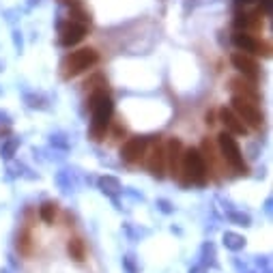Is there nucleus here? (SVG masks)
I'll return each instance as SVG.
<instances>
[{"label": "nucleus", "mask_w": 273, "mask_h": 273, "mask_svg": "<svg viewBox=\"0 0 273 273\" xmlns=\"http://www.w3.org/2000/svg\"><path fill=\"white\" fill-rule=\"evenodd\" d=\"M90 112H93L90 134H93L95 140H101V136L106 134L110 119H112V112H114V103L103 88H99L97 93H93V97H90Z\"/></svg>", "instance_id": "f257e3e1"}, {"label": "nucleus", "mask_w": 273, "mask_h": 273, "mask_svg": "<svg viewBox=\"0 0 273 273\" xmlns=\"http://www.w3.org/2000/svg\"><path fill=\"white\" fill-rule=\"evenodd\" d=\"M181 172H183V185H190V183L205 185L206 183L209 166H206L203 153H200L198 148H187V151H183V157H181Z\"/></svg>", "instance_id": "f03ea898"}, {"label": "nucleus", "mask_w": 273, "mask_h": 273, "mask_svg": "<svg viewBox=\"0 0 273 273\" xmlns=\"http://www.w3.org/2000/svg\"><path fill=\"white\" fill-rule=\"evenodd\" d=\"M97 61H99V54H97L93 48H82V50L71 52L61 65L63 77H73L77 73H82V71H86L93 67V65H97Z\"/></svg>", "instance_id": "7ed1b4c3"}, {"label": "nucleus", "mask_w": 273, "mask_h": 273, "mask_svg": "<svg viewBox=\"0 0 273 273\" xmlns=\"http://www.w3.org/2000/svg\"><path fill=\"white\" fill-rule=\"evenodd\" d=\"M230 110L245 123V125H250V127H254V129L263 127V121H265V119H263V112L256 108L254 101H250V99H245V97L235 95V97H232V108H230Z\"/></svg>", "instance_id": "20e7f679"}, {"label": "nucleus", "mask_w": 273, "mask_h": 273, "mask_svg": "<svg viewBox=\"0 0 273 273\" xmlns=\"http://www.w3.org/2000/svg\"><path fill=\"white\" fill-rule=\"evenodd\" d=\"M217 144H219V151H222L224 159L228 161V164L235 168L237 172H245V170H248V166H245V161H243V155H241V148H239L237 140L232 138V134L222 132V134L217 136Z\"/></svg>", "instance_id": "39448f33"}, {"label": "nucleus", "mask_w": 273, "mask_h": 273, "mask_svg": "<svg viewBox=\"0 0 273 273\" xmlns=\"http://www.w3.org/2000/svg\"><path fill=\"white\" fill-rule=\"evenodd\" d=\"M84 35H86V24H80V22H73V19H69V22H65L61 26V37H58V43L63 45V48H71V45L80 43Z\"/></svg>", "instance_id": "423d86ee"}, {"label": "nucleus", "mask_w": 273, "mask_h": 273, "mask_svg": "<svg viewBox=\"0 0 273 273\" xmlns=\"http://www.w3.org/2000/svg\"><path fill=\"white\" fill-rule=\"evenodd\" d=\"M164 157H166V168L170 170L172 177L181 174V157H183V144L177 138H170L164 144Z\"/></svg>", "instance_id": "0eeeda50"}, {"label": "nucleus", "mask_w": 273, "mask_h": 273, "mask_svg": "<svg viewBox=\"0 0 273 273\" xmlns=\"http://www.w3.org/2000/svg\"><path fill=\"white\" fill-rule=\"evenodd\" d=\"M146 146H148L146 138H140V136L129 138L125 144H123V148H121L123 161H127V164H136V161H140L142 157H144V153H146Z\"/></svg>", "instance_id": "6e6552de"}, {"label": "nucleus", "mask_w": 273, "mask_h": 273, "mask_svg": "<svg viewBox=\"0 0 273 273\" xmlns=\"http://www.w3.org/2000/svg\"><path fill=\"white\" fill-rule=\"evenodd\" d=\"M230 63H232V67H235L237 71H241L248 80H252V82L258 80V65L252 61L248 54H243V52H235V54L230 56Z\"/></svg>", "instance_id": "1a4fd4ad"}, {"label": "nucleus", "mask_w": 273, "mask_h": 273, "mask_svg": "<svg viewBox=\"0 0 273 273\" xmlns=\"http://www.w3.org/2000/svg\"><path fill=\"white\" fill-rule=\"evenodd\" d=\"M219 121L224 123V127H226V132H228V134H235V136H245V134H248V125H245V123L239 119L230 108L219 110Z\"/></svg>", "instance_id": "9d476101"}, {"label": "nucleus", "mask_w": 273, "mask_h": 273, "mask_svg": "<svg viewBox=\"0 0 273 273\" xmlns=\"http://www.w3.org/2000/svg\"><path fill=\"white\" fill-rule=\"evenodd\" d=\"M146 166H148V170H151L153 177H157V179L164 177V172H166V157H164V146H161L159 142H157V144H153L151 153H148Z\"/></svg>", "instance_id": "9b49d317"}, {"label": "nucleus", "mask_w": 273, "mask_h": 273, "mask_svg": "<svg viewBox=\"0 0 273 273\" xmlns=\"http://www.w3.org/2000/svg\"><path fill=\"white\" fill-rule=\"evenodd\" d=\"M232 43H235V48L239 52H243V54H258V41L252 35H248L245 30H237L235 35H232Z\"/></svg>", "instance_id": "f8f14e48"}, {"label": "nucleus", "mask_w": 273, "mask_h": 273, "mask_svg": "<svg viewBox=\"0 0 273 273\" xmlns=\"http://www.w3.org/2000/svg\"><path fill=\"white\" fill-rule=\"evenodd\" d=\"M230 86H232V90H237L239 97H245V99H250V101H256L258 99V90L252 86L248 80H243V77H232Z\"/></svg>", "instance_id": "ddd939ff"}, {"label": "nucleus", "mask_w": 273, "mask_h": 273, "mask_svg": "<svg viewBox=\"0 0 273 273\" xmlns=\"http://www.w3.org/2000/svg\"><path fill=\"white\" fill-rule=\"evenodd\" d=\"M99 190L103 194H108V196H116L123 187H121V181L116 177H110V174H106V177L99 179Z\"/></svg>", "instance_id": "4468645a"}, {"label": "nucleus", "mask_w": 273, "mask_h": 273, "mask_svg": "<svg viewBox=\"0 0 273 273\" xmlns=\"http://www.w3.org/2000/svg\"><path fill=\"white\" fill-rule=\"evenodd\" d=\"M224 245L232 252H239L245 248V239L241 235H237V232H226L224 235Z\"/></svg>", "instance_id": "2eb2a0df"}, {"label": "nucleus", "mask_w": 273, "mask_h": 273, "mask_svg": "<svg viewBox=\"0 0 273 273\" xmlns=\"http://www.w3.org/2000/svg\"><path fill=\"white\" fill-rule=\"evenodd\" d=\"M67 252L73 261H84V243L82 239H69V245H67Z\"/></svg>", "instance_id": "dca6fc26"}, {"label": "nucleus", "mask_w": 273, "mask_h": 273, "mask_svg": "<svg viewBox=\"0 0 273 273\" xmlns=\"http://www.w3.org/2000/svg\"><path fill=\"white\" fill-rule=\"evenodd\" d=\"M54 215H56V205H54V203L41 205V209H39V217H41L45 224H52V222H54Z\"/></svg>", "instance_id": "f3484780"}, {"label": "nucleus", "mask_w": 273, "mask_h": 273, "mask_svg": "<svg viewBox=\"0 0 273 273\" xmlns=\"http://www.w3.org/2000/svg\"><path fill=\"white\" fill-rule=\"evenodd\" d=\"M19 146V140L17 138H11L9 142H4L2 146H0V155H2V159H11L13 155H15V148Z\"/></svg>", "instance_id": "a211bd4d"}, {"label": "nucleus", "mask_w": 273, "mask_h": 273, "mask_svg": "<svg viewBox=\"0 0 273 273\" xmlns=\"http://www.w3.org/2000/svg\"><path fill=\"white\" fill-rule=\"evenodd\" d=\"M17 248L22 254H30V237H28V232H22V235L17 237Z\"/></svg>", "instance_id": "6ab92c4d"}, {"label": "nucleus", "mask_w": 273, "mask_h": 273, "mask_svg": "<svg viewBox=\"0 0 273 273\" xmlns=\"http://www.w3.org/2000/svg\"><path fill=\"white\" fill-rule=\"evenodd\" d=\"M250 24H252V19H250V13H241V11H239L237 15H235V26H237V30H241V28L245 30Z\"/></svg>", "instance_id": "aec40b11"}, {"label": "nucleus", "mask_w": 273, "mask_h": 273, "mask_svg": "<svg viewBox=\"0 0 273 273\" xmlns=\"http://www.w3.org/2000/svg\"><path fill=\"white\" fill-rule=\"evenodd\" d=\"M232 222H239V226H250V217L248 215H241V213H230L228 215Z\"/></svg>", "instance_id": "412c9836"}, {"label": "nucleus", "mask_w": 273, "mask_h": 273, "mask_svg": "<svg viewBox=\"0 0 273 273\" xmlns=\"http://www.w3.org/2000/svg\"><path fill=\"white\" fill-rule=\"evenodd\" d=\"M157 206H159V209L164 211V213H172V211H174V209H172V205L168 203V200H157Z\"/></svg>", "instance_id": "4be33fe9"}, {"label": "nucleus", "mask_w": 273, "mask_h": 273, "mask_svg": "<svg viewBox=\"0 0 273 273\" xmlns=\"http://www.w3.org/2000/svg\"><path fill=\"white\" fill-rule=\"evenodd\" d=\"M52 144H56V146H63V148H67V146H69L65 140H61V136H52Z\"/></svg>", "instance_id": "5701e85b"}, {"label": "nucleus", "mask_w": 273, "mask_h": 273, "mask_svg": "<svg viewBox=\"0 0 273 273\" xmlns=\"http://www.w3.org/2000/svg\"><path fill=\"white\" fill-rule=\"evenodd\" d=\"M261 4H263V11H265V13H271V9H273V0H261Z\"/></svg>", "instance_id": "b1692460"}, {"label": "nucleus", "mask_w": 273, "mask_h": 273, "mask_svg": "<svg viewBox=\"0 0 273 273\" xmlns=\"http://www.w3.org/2000/svg\"><path fill=\"white\" fill-rule=\"evenodd\" d=\"M205 119H206V125H213V123H215V114H213V112H206Z\"/></svg>", "instance_id": "393cba45"}, {"label": "nucleus", "mask_w": 273, "mask_h": 273, "mask_svg": "<svg viewBox=\"0 0 273 273\" xmlns=\"http://www.w3.org/2000/svg\"><path fill=\"white\" fill-rule=\"evenodd\" d=\"M0 123H6V125H9V114H4V112H0Z\"/></svg>", "instance_id": "a878e982"}, {"label": "nucleus", "mask_w": 273, "mask_h": 273, "mask_svg": "<svg viewBox=\"0 0 273 273\" xmlns=\"http://www.w3.org/2000/svg\"><path fill=\"white\" fill-rule=\"evenodd\" d=\"M190 273H205V269H203V267H194Z\"/></svg>", "instance_id": "bb28decb"}, {"label": "nucleus", "mask_w": 273, "mask_h": 273, "mask_svg": "<svg viewBox=\"0 0 273 273\" xmlns=\"http://www.w3.org/2000/svg\"><path fill=\"white\" fill-rule=\"evenodd\" d=\"M237 2H243V4H248V2H254V0H237Z\"/></svg>", "instance_id": "cd10ccee"}]
</instances>
